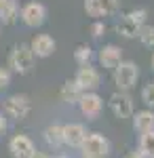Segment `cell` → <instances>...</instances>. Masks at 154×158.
I'll use <instances>...</instances> for the list:
<instances>
[{"instance_id": "obj_1", "label": "cell", "mask_w": 154, "mask_h": 158, "mask_svg": "<svg viewBox=\"0 0 154 158\" xmlns=\"http://www.w3.org/2000/svg\"><path fill=\"white\" fill-rule=\"evenodd\" d=\"M148 23V9H133V11L120 15V19L114 23V32L118 34L120 38H127V40H133L137 38L139 30Z\"/></svg>"}, {"instance_id": "obj_2", "label": "cell", "mask_w": 154, "mask_h": 158, "mask_svg": "<svg viewBox=\"0 0 154 158\" xmlns=\"http://www.w3.org/2000/svg\"><path fill=\"white\" fill-rule=\"evenodd\" d=\"M34 65H36V57H34V53H32L28 42L13 44V49L9 51V57H6V68L13 74L28 76V74L34 70Z\"/></svg>"}, {"instance_id": "obj_3", "label": "cell", "mask_w": 154, "mask_h": 158, "mask_svg": "<svg viewBox=\"0 0 154 158\" xmlns=\"http://www.w3.org/2000/svg\"><path fill=\"white\" fill-rule=\"evenodd\" d=\"M112 80H114L116 91L131 93L135 89V85H137V80H139V68H137V63L131 59H122L112 70Z\"/></svg>"}, {"instance_id": "obj_4", "label": "cell", "mask_w": 154, "mask_h": 158, "mask_svg": "<svg viewBox=\"0 0 154 158\" xmlns=\"http://www.w3.org/2000/svg\"><path fill=\"white\" fill-rule=\"evenodd\" d=\"M78 150H80L83 158H108L112 152V146H110V139L104 133L89 131Z\"/></svg>"}, {"instance_id": "obj_5", "label": "cell", "mask_w": 154, "mask_h": 158, "mask_svg": "<svg viewBox=\"0 0 154 158\" xmlns=\"http://www.w3.org/2000/svg\"><path fill=\"white\" fill-rule=\"evenodd\" d=\"M2 112L9 120H15V122H21L30 116L32 112V99L30 95L25 93H15V95H9L2 103Z\"/></svg>"}, {"instance_id": "obj_6", "label": "cell", "mask_w": 154, "mask_h": 158, "mask_svg": "<svg viewBox=\"0 0 154 158\" xmlns=\"http://www.w3.org/2000/svg\"><path fill=\"white\" fill-rule=\"evenodd\" d=\"M47 17H49V11L47 6L42 4V2H38V0H30V2H25L24 6L19 9V19H21V23L25 27H42V25L47 23Z\"/></svg>"}, {"instance_id": "obj_7", "label": "cell", "mask_w": 154, "mask_h": 158, "mask_svg": "<svg viewBox=\"0 0 154 158\" xmlns=\"http://www.w3.org/2000/svg\"><path fill=\"white\" fill-rule=\"evenodd\" d=\"M108 108L114 114V118L127 120V118L133 116V112H135V103H133L131 93H127V91H114L108 97Z\"/></svg>"}, {"instance_id": "obj_8", "label": "cell", "mask_w": 154, "mask_h": 158, "mask_svg": "<svg viewBox=\"0 0 154 158\" xmlns=\"http://www.w3.org/2000/svg\"><path fill=\"white\" fill-rule=\"evenodd\" d=\"M84 13L91 19H106L120 13V0H84Z\"/></svg>"}, {"instance_id": "obj_9", "label": "cell", "mask_w": 154, "mask_h": 158, "mask_svg": "<svg viewBox=\"0 0 154 158\" xmlns=\"http://www.w3.org/2000/svg\"><path fill=\"white\" fill-rule=\"evenodd\" d=\"M76 106H78L80 114L87 120H97L101 116V112H104V97L97 91H87V93L80 95Z\"/></svg>"}, {"instance_id": "obj_10", "label": "cell", "mask_w": 154, "mask_h": 158, "mask_svg": "<svg viewBox=\"0 0 154 158\" xmlns=\"http://www.w3.org/2000/svg\"><path fill=\"white\" fill-rule=\"evenodd\" d=\"M74 80H76V85L83 89V93H87V91H97L101 86V72L95 68L93 63L78 65V70L74 74Z\"/></svg>"}, {"instance_id": "obj_11", "label": "cell", "mask_w": 154, "mask_h": 158, "mask_svg": "<svg viewBox=\"0 0 154 158\" xmlns=\"http://www.w3.org/2000/svg\"><path fill=\"white\" fill-rule=\"evenodd\" d=\"M28 44H30L36 59H47L57 51V42H55V38L51 34H36Z\"/></svg>"}, {"instance_id": "obj_12", "label": "cell", "mask_w": 154, "mask_h": 158, "mask_svg": "<svg viewBox=\"0 0 154 158\" xmlns=\"http://www.w3.org/2000/svg\"><path fill=\"white\" fill-rule=\"evenodd\" d=\"M34 150H36L34 141L25 133H17L9 139V154H11V158H30Z\"/></svg>"}, {"instance_id": "obj_13", "label": "cell", "mask_w": 154, "mask_h": 158, "mask_svg": "<svg viewBox=\"0 0 154 158\" xmlns=\"http://www.w3.org/2000/svg\"><path fill=\"white\" fill-rule=\"evenodd\" d=\"M97 61H99V65L104 68V70H108V72H112L116 65H118L120 61H122V49H120L118 44H104L101 49L97 51Z\"/></svg>"}, {"instance_id": "obj_14", "label": "cell", "mask_w": 154, "mask_h": 158, "mask_svg": "<svg viewBox=\"0 0 154 158\" xmlns=\"http://www.w3.org/2000/svg\"><path fill=\"white\" fill-rule=\"evenodd\" d=\"M89 133V129L83 122H66L63 124V146L66 148H80V143L84 141V137Z\"/></svg>"}, {"instance_id": "obj_15", "label": "cell", "mask_w": 154, "mask_h": 158, "mask_svg": "<svg viewBox=\"0 0 154 158\" xmlns=\"http://www.w3.org/2000/svg\"><path fill=\"white\" fill-rule=\"evenodd\" d=\"M131 122H133V131H135V133H139V135L154 131V110L143 108V110L133 112Z\"/></svg>"}, {"instance_id": "obj_16", "label": "cell", "mask_w": 154, "mask_h": 158, "mask_svg": "<svg viewBox=\"0 0 154 158\" xmlns=\"http://www.w3.org/2000/svg\"><path fill=\"white\" fill-rule=\"evenodd\" d=\"M19 21V2L17 0H0V25L9 27Z\"/></svg>"}, {"instance_id": "obj_17", "label": "cell", "mask_w": 154, "mask_h": 158, "mask_svg": "<svg viewBox=\"0 0 154 158\" xmlns=\"http://www.w3.org/2000/svg\"><path fill=\"white\" fill-rule=\"evenodd\" d=\"M42 139H45V143L49 148H53V150H59L63 146V124L59 122H51L45 127V131H42Z\"/></svg>"}, {"instance_id": "obj_18", "label": "cell", "mask_w": 154, "mask_h": 158, "mask_svg": "<svg viewBox=\"0 0 154 158\" xmlns=\"http://www.w3.org/2000/svg\"><path fill=\"white\" fill-rule=\"evenodd\" d=\"M83 95V89L76 85V80L70 78V80H66L59 89V99L63 103H68V106H76L78 103V99Z\"/></svg>"}, {"instance_id": "obj_19", "label": "cell", "mask_w": 154, "mask_h": 158, "mask_svg": "<svg viewBox=\"0 0 154 158\" xmlns=\"http://www.w3.org/2000/svg\"><path fill=\"white\" fill-rule=\"evenodd\" d=\"M93 59H95V51L87 42L78 44L74 49V61H76V65H89V63H93Z\"/></svg>"}, {"instance_id": "obj_20", "label": "cell", "mask_w": 154, "mask_h": 158, "mask_svg": "<svg viewBox=\"0 0 154 158\" xmlns=\"http://www.w3.org/2000/svg\"><path fill=\"white\" fill-rule=\"evenodd\" d=\"M137 150H139V154H142L143 158H154V131L139 135Z\"/></svg>"}, {"instance_id": "obj_21", "label": "cell", "mask_w": 154, "mask_h": 158, "mask_svg": "<svg viewBox=\"0 0 154 158\" xmlns=\"http://www.w3.org/2000/svg\"><path fill=\"white\" fill-rule=\"evenodd\" d=\"M137 38H139V42H142L146 49H154V25L146 23L142 30H139Z\"/></svg>"}, {"instance_id": "obj_22", "label": "cell", "mask_w": 154, "mask_h": 158, "mask_svg": "<svg viewBox=\"0 0 154 158\" xmlns=\"http://www.w3.org/2000/svg\"><path fill=\"white\" fill-rule=\"evenodd\" d=\"M142 101L146 108L154 110V80H150V82H146L142 89Z\"/></svg>"}, {"instance_id": "obj_23", "label": "cell", "mask_w": 154, "mask_h": 158, "mask_svg": "<svg viewBox=\"0 0 154 158\" xmlns=\"http://www.w3.org/2000/svg\"><path fill=\"white\" fill-rule=\"evenodd\" d=\"M108 32V25L104 23V19H93V23H91V36L95 40H101V38L106 36Z\"/></svg>"}, {"instance_id": "obj_24", "label": "cell", "mask_w": 154, "mask_h": 158, "mask_svg": "<svg viewBox=\"0 0 154 158\" xmlns=\"http://www.w3.org/2000/svg\"><path fill=\"white\" fill-rule=\"evenodd\" d=\"M11 78H13V72L6 65H0V93L11 86Z\"/></svg>"}, {"instance_id": "obj_25", "label": "cell", "mask_w": 154, "mask_h": 158, "mask_svg": "<svg viewBox=\"0 0 154 158\" xmlns=\"http://www.w3.org/2000/svg\"><path fill=\"white\" fill-rule=\"evenodd\" d=\"M9 131V118L4 116V112H2V108H0V137Z\"/></svg>"}, {"instance_id": "obj_26", "label": "cell", "mask_w": 154, "mask_h": 158, "mask_svg": "<svg viewBox=\"0 0 154 158\" xmlns=\"http://www.w3.org/2000/svg\"><path fill=\"white\" fill-rule=\"evenodd\" d=\"M30 158H51V154H47V152H42V150H34Z\"/></svg>"}, {"instance_id": "obj_27", "label": "cell", "mask_w": 154, "mask_h": 158, "mask_svg": "<svg viewBox=\"0 0 154 158\" xmlns=\"http://www.w3.org/2000/svg\"><path fill=\"white\" fill-rule=\"evenodd\" d=\"M125 158H143V156L139 154V150H131L129 154H125Z\"/></svg>"}, {"instance_id": "obj_28", "label": "cell", "mask_w": 154, "mask_h": 158, "mask_svg": "<svg viewBox=\"0 0 154 158\" xmlns=\"http://www.w3.org/2000/svg\"><path fill=\"white\" fill-rule=\"evenodd\" d=\"M51 158H72V156H66V154H57V156H51Z\"/></svg>"}, {"instance_id": "obj_29", "label": "cell", "mask_w": 154, "mask_h": 158, "mask_svg": "<svg viewBox=\"0 0 154 158\" xmlns=\"http://www.w3.org/2000/svg\"><path fill=\"white\" fill-rule=\"evenodd\" d=\"M150 65H152V72H154V55H152V59H150Z\"/></svg>"}, {"instance_id": "obj_30", "label": "cell", "mask_w": 154, "mask_h": 158, "mask_svg": "<svg viewBox=\"0 0 154 158\" xmlns=\"http://www.w3.org/2000/svg\"><path fill=\"white\" fill-rule=\"evenodd\" d=\"M0 36H2V25H0Z\"/></svg>"}]
</instances>
